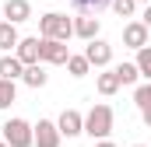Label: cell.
<instances>
[{"mask_svg":"<svg viewBox=\"0 0 151 147\" xmlns=\"http://www.w3.org/2000/svg\"><path fill=\"white\" fill-rule=\"evenodd\" d=\"M74 35V18L60 14V11H49L39 18V39H56V42H67Z\"/></svg>","mask_w":151,"mask_h":147,"instance_id":"1","label":"cell"},{"mask_svg":"<svg viewBox=\"0 0 151 147\" xmlns=\"http://www.w3.org/2000/svg\"><path fill=\"white\" fill-rule=\"evenodd\" d=\"M113 119H116L113 109L99 102V105H91V112L84 116V133H88V137L99 144V140H106V137L113 133Z\"/></svg>","mask_w":151,"mask_h":147,"instance_id":"2","label":"cell"},{"mask_svg":"<svg viewBox=\"0 0 151 147\" xmlns=\"http://www.w3.org/2000/svg\"><path fill=\"white\" fill-rule=\"evenodd\" d=\"M4 144L7 147H35V126L25 119H7L4 123Z\"/></svg>","mask_w":151,"mask_h":147,"instance_id":"3","label":"cell"},{"mask_svg":"<svg viewBox=\"0 0 151 147\" xmlns=\"http://www.w3.org/2000/svg\"><path fill=\"white\" fill-rule=\"evenodd\" d=\"M67 60H70V49H67V42L42 39V56H39V63H49V67H67Z\"/></svg>","mask_w":151,"mask_h":147,"instance_id":"4","label":"cell"},{"mask_svg":"<svg viewBox=\"0 0 151 147\" xmlns=\"http://www.w3.org/2000/svg\"><path fill=\"white\" fill-rule=\"evenodd\" d=\"M56 130H60V137H67V140H70V137H81V133H84V116L77 109H63L60 119H56Z\"/></svg>","mask_w":151,"mask_h":147,"instance_id":"5","label":"cell"},{"mask_svg":"<svg viewBox=\"0 0 151 147\" xmlns=\"http://www.w3.org/2000/svg\"><path fill=\"white\" fill-rule=\"evenodd\" d=\"M84 60H88L91 67H109V63H113V46H109L106 39H91V42L84 46Z\"/></svg>","mask_w":151,"mask_h":147,"instance_id":"6","label":"cell"},{"mask_svg":"<svg viewBox=\"0 0 151 147\" xmlns=\"http://www.w3.org/2000/svg\"><path fill=\"white\" fill-rule=\"evenodd\" d=\"M148 39H151V32L144 28V21H127L123 25V46H130L134 53H141L148 46Z\"/></svg>","mask_w":151,"mask_h":147,"instance_id":"7","label":"cell"},{"mask_svg":"<svg viewBox=\"0 0 151 147\" xmlns=\"http://www.w3.org/2000/svg\"><path fill=\"white\" fill-rule=\"evenodd\" d=\"M14 56H18L25 67H35V63H39V56H42V39H39V35L21 39V42H18V49H14Z\"/></svg>","mask_w":151,"mask_h":147,"instance_id":"8","label":"cell"},{"mask_svg":"<svg viewBox=\"0 0 151 147\" xmlns=\"http://www.w3.org/2000/svg\"><path fill=\"white\" fill-rule=\"evenodd\" d=\"M0 14H4V21H11V25H21V21L32 18V4H28V0H7V4L0 7Z\"/></svg>","mask_w":151,"mask_h":147,"instance_id":"9","label":"cell"},{"mask_svg":"<svg viewBox=\"0 0 151 147\" xmlns=\"http://www.w3.org/2000/svg\"><path fill=\"white\" fill-rule=\"evenodd\" d=\"M60 130H56V123H49V119H39L35 123V147H60Z\"/></svg>","mask_w":151,"mask_h":147,"instance_id":"10","label":"cell"},{"mask_svg":"<svg viewBox=\"0 0 151 147\" xmlns=\"http://www.w3.org/2000/svg\"><path fill=\"white\" fill-rule=\"evenodd\" d=\"M99 28H102V21H99L95 14H81V18H74V35L84 39V42L99 39Z\"/></svg>","mask_w":151,"mask_h":147,"instance_id":"11","label":"cell"},{"mask_svg":"<svg viewBox=\"0 0 151 147\" xmlns=\"http://www.w3.org/2000/svg\"><path fill=\"white\" fill-rule=\"evenodd\" d=\"M21 74H25V63H21L14 53H11V56H7V53L0 56V81H21Z\"/></svg>","mask_w":151,"mask_h":147,"instance_id":"12","label":"cell"},{"mask_svg":"<svg viewBox=\"0 0 151 147\" xmlns=\"http://www.w3.org/2000/svg\"><path fill=\"white\" fill-rule=\"evenodd\" d=\"M18 42H21V35H18V25L0 21V49H4V53H11V49H18Z\"/></svg>","mask_w":151,"mask_h":147,"instance_id":"13","label":"cell"},{"mask_svg":"<svg viewBox=\"0 0 151 147\" xmlns=\"http://www.w3.org/2000/svg\"><path fill=\"white\" fill-rule=\"evenodd\" d=\"M95 88H99V95H106V98H109V95H116L123 84H119V77H116L113 70H106V74H99V77H95Z\"/></svg>","mask_w":151,"mask_h":147,"instance_id":"14","label":"cell"},{"mask_svg":"<svg viewBox=\"0 0 151 147\" xmlns=\"http://www.w3.org/2000/svg\"><path fill=\"white\" fill-rule=\"evenodd\" d=\"M21 81H25L28 88H46L49 74H46V67H42V63H35V67H25V74H21Z\"/></svg>","mask_w":151,"mask_h":147,"instance_id":"15","label":"cell"},{"mask_svg":"<svg viewBox=\"0 0 151 147\" xmlns=\"http://www.w3.org/2000/svg\"><path fill=\"white\" fill-rule=\"evenodd\" d=\"M113 74L119 77V84H137V81H141L137 63H119V67H113Z\"/></svg>","mask_w":151,"mask_h":147,"instance_id":"16","label":"cell"},{"mask_svg":"<svg viewBox=\"0 0 151 147\" xmlns=\"http://www.w3.org/2000/svg\"><path fill=\"white\" fill-rule=\"evenodd\" d=\"M91 70V63H88V60H84V53H70V60H67V74H70V77H84V74Z\"/></svg>","mask_w":151,"mask_h":147,"instance_id":"17","label":"cell"},{"mask_svg":"<svg viewBox=\"0 0 151 147\" xmlns=\"http://www.w3.org/2000/svg\"><path fill=\"white\" fill-rule=\"evenodd\" d=\"M81 14H99V11H106V7H113V0H70Z\"/></svg>","mask_w":151,"mask_h":147,"instance_id":"18","label":"cell"},{"mask_svg":"<svg viewBox=\"0 0 151 147\" xmlns=\"http://www.w3.org/2000/svg\"><path fill=\"white\" fill-rule=\"evenodd\" d=\"M18 102V88H14V81H0V109H11Z\"/></svg>","mask_w":151,"mask_h":147,"instance_id":"19","label":"cell"},{"mask_svg":"<svg viewBox=\"0 0 151 147\" xmlns=\"http://www.w3.org/2000/svg\"><path fill=\"white\" fill-rule=\"evenodd\" d=\"M134 63H137L141 77H148V81H151V46H144V49L137 53V60H134Z\"/></svg>","mask_w":151,"mask_h":147,"instance_id":"20","label":"cell"},{"mask_svg":"<svg viewBox=\"0 0 151 147\" xmlns=\"http://www.w3.org/2000/svg\"><path fill=\"white\" fill-rule=\"evenodd\" d=\"M134 102H137V109H148V105H151V81L134 91Z\"/></svg>","mask_w":151,"mask_h":147,"instance_id":"21","label":"cell"},{"mask_svg":"<svg viewBox=\"0 0 151 147\" xmlns=\"http://www.w3.org/2000/svg\"><path fill=\"white\" fill-rule=\"evenodd\" d=\"M113 11L119 14V18H134L137 4H134V0H113Z\"/></svg>","mask_w":151,"mask_h":147,"instance_id":"22","label":"cell"},{"mask_svg":"<svg viewBox=\"0 0 151 147\" xmlns=\"http://www.w3.org/2000/svg\"><path fill=\"white\" fill-rule=\"evenodd\" d=\"M141 21H144V28H148V32H151V4H148V7H144V18H141Z\"/></svg>","mask_w":151,"mask_h":147,"instance_id":"23","label":"cell"},{"mask_svg":"<svg viewBox=\"0 0 151 147\" xmlns=\"http://www.w3.org/2000/svg\"><path fill=\"white\" fill-rule=\"evenodd\" d=\"M141 119H144V126L151 130V105H148V109H141Z\"/></svg>","mask_w":151,"mask_h":147,"instance_id":"24","label":"cell"},{"mask_svg":"<svg viewBox=\"0 0 151 147\" xmlns=\"http://www.w3.org/2000/svg\"><path fill=\"white\" fill-rule=\"evenodd\" d=\"M91 147H116L113 140H99V144H91Z\"/></svg>","mask_w":151,"mask_h":147,"instance_id":"25","label":"cell"},{"mask_svg":"<svg viewBox=\"0 0 151 147\" xmlns=\"http://www.w3.org/2000/svg\"><path fill=\"white\" fill-rule=\"evenodd\" d=\"M134 4H151V0H134Z\"/></svg>","mask_w":151,"mask_h":147,"instance_id":"26","label":"cell"},{"mask_svg":"<svg viewBox=\"0 0 151 147\" xmlns=\"http://www.w3.org/2000/svg\"><path fill=\"white\" fill-rule=\"evenodd\" d=\"M0 147H7V144H4V140H0Z\"/></svg>","mask_w":151,"mask_h":147,"instance_id":"27","label":"cell"},{"mask_svg":"<svg viewBox=\"0 0 151 147\" xmlns=\"http://www.w3.org/2000/svg\"><path fill=\"white\" fill-rule=\"evenodd\" d=\"M134 147H144V144H134Z\"/></svg>","mask_w":151,"mask_h":147,"instance_id":"28","label":"cell"}]
</instances>
